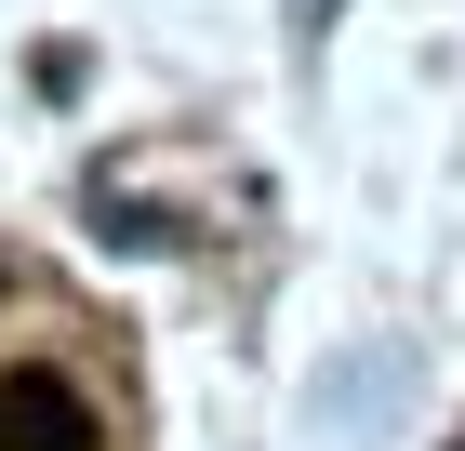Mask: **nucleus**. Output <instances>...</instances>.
<instances>
[{"mask_svg": "<svg viewBox=\"0 0 465 451\" xmlns=\"http://www.w3.org/2000/svg\"><path fill=\"white\" fill-rule=\"evenodd\" d=\"M0 451H94V412H80L67 372H0Z\"/></svg>", "mask_w": 465, "mask_h": 451, "instance_id": "obj_1", "label": "nucleus"}]
</instances>
